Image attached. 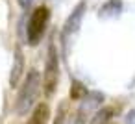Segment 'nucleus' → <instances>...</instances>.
Listing matches in <instances>:
<instances>
[{
	"label": "nucleus",
	"mask_w": 135,
	"mask_h": 124,
	"mask_svg": "<svg viewBox=\"0 0 135 124\" xmlns=\"http://www.w3.org/2000/svg\"><path fill=\"white\" fill-rule=\"evenodd\" d=\"M41 85H43V78H41L39 70L32 69L26 74V78H24V82L19 89L17 100H15V113L17 115H28V111L33 107V104L37 100Z\"/></svg>",
	"instance_id": "1"
},
{
	"label": "nucleus",
	"mask_w": 135,
	"mask_h": 124,
	"mask_svg": "<svg viewBox=\"0 0 135 124\" xmlns=\"http://www.w3.org/2000/svg\"><path fill=\"white\" fill-rule=\"evenodd\" d=\"M48 22H50V9H48L46 6L35 8L33 13H32L30 19H28V26H26V39H28V45L35 46V45L43 39V35H45V32H46V28H48Z\"/></svg>",
	"instance_id": "2"
},
{
	"label": "nucleus",
	"mask_w": 135,
	"mask_h": 124,
	"mask_svg": "<svg viewBox=\"0 0 135 124\" xmlns=\"http://www.w3.org/2000/svg\"><path fill=\"white\" fill-rule=\"evenodd\" d=\"M59 82V56H57V48L56 45H48V52H46V61H45V70H43V87H45V94L50 96Z\"/></svg>",
	"instance_id": "3"
},
{
	"label": "nucleus",
	"mask_w": 135,
	"mask_h": 124,
	"mask_svg": "<svg viewBox=\"0 0 135 124\" xmlns=\"http://www.w3.org/2000/svg\"><path fill=\"white\" fill-rule=\"evenodd\" d=\"M85 11H87V4H85V0H81V2L76 4V8H74V9L70 11V15L67 17V21H65V24H63V30H61V43H63L65 50H69L70 43H72L74 37L78 35Z\"/></svg>",
	"instance_id": "4"
},
{
	"label": "nucleus",
	"mask_w": 135,
	"mask_h": 124,
	"mask_svg": "<svg viewBox=\"0 0 135 124\" xmlns=\"http://www.w3.org/2000/svg\"><path fill=\"white\" fill-rule=\"evenodd\" d=\"M102 102H104V94H102V93H98V91L87 93V94L81 98V106H80L76 117H80L81 120H85V117H87L89 113H93L94 109H98V107L102 106Z\"/></svg>",
	"instance_id": "5"
},
{
	"label": "nucleus",
	"mask_w": 135,
	"mask_h": 124,
	"mask_svg": "<svg viewBox=\"0 0 135 124\" xmlns=\"http://www.w3.org/2000/svg\"><path fill=\"white\" fill-rule=\"evenodd\" d=\"M24 74V54L21 50V46L15 48V58H13V67H11V74H9V85L17 87L21 78Z\"/></svg>",
	"instance_id": "6"
},
{
	"label": "nucleus",
	"mask_w": 135,
	"mask_h": 124,
	"mask_svg": "<svg viewBox=\"0 0 135 124\" xmlns=\"http://www.w3.org/2000/svg\"><path fill=\"white\" fill-rule=\"evenodd\" d=\"M122 0H107V2L98 9V15L102 19H111V17H118L122 11Z\"/></svg>",
	"instance_id": "7"
},
{
	"label": "nucleus",
	"mask_w": 135,
	"mask_h": 124,
	"mask_svg": "<svg viewBox=\"0 0 135 124\" xmlns=\"http://www.w3.org/2000/svg\"><path fill=\"white\" fill-rule=\"evenodd\" d=\"M48 113H50L48 106H46V104H39V106L35 107L33 115L30 117V124H46V120H48Z\"/></svg>",
	"instance_id": "8"
},
{
	"label": "nucleus",
	"mask_w": 135,
	"mask_h": 124,
	"mask_svg": "<svg viewBox=\"0 0 135 124\" xmlns=\"http://www.w3.org/2000/svg\"><path fill=\"white\" fill-rule=\"evenodd\" d=\"M113 113H115V109H113V107H102V109H98V111L94 113V117H93L91 124H107V122L111 120Z\"/></svg>",
	"instance_id": "9"
},
{
	"label": "nucleus",
	"mask_w": 135,
	"mask_h": 124,
	"mask_svg": "<svg viewBox=\"0 0 135 124\" xmlns=\"http://www.w3.org/2000/svg\"><path fill=\"white\" fill-rule=\"evenodd\" d=\"M89 91L85 89V85L78 80H72V85H70V98L72 100H81Z\"/></svg>",
	"instance_id": "10"
},
{
	"label": "nucleus",
	"mask_w": 135,
	"mask_h": 124,
	"mask_svg": "<svg viewBox=\"0 0 135 124\" xmlns=\"http://www.w3.org/2000/svg\"><path fill=\"white\" fill-rule=\"evenodd\" d=\"M67 107H69V104H67V100H63V102L59 104V109H57V117H56V122H54V124H63V122H65Z\"/></svg>",
	"instance_id": "11"
},
{
	"label": "nucleus",
	"mask_w": 135,
	"mask_h": 124,
	"mask_svg": "<svg viewBox=\"0 0 135 124\" xmlns=\"http://www.w3.org/2000/svg\"><path fill=\"white\" fill-rule=\"evenodd\" d=\"M124 124H135V109L128 111V115H126V118H124Z\"/></svg>",
	"instance_id": "12"
},
{
	"label": "nucleus",
	"mask_w": 135,
	"mask_h": 124,
	"mask_svg": "<svg viewBox=\"0 0 135 124\" xmlns=\"http://www.w3.org/2000/svg\"><path fill=\"white\" fill-rule=\"evenodd\" d=\"M17 2H19V6H21L22 9H28V8L33 4V0H17Z\"/></svg>",
	"instance_id": "13"
}]
</instances>
